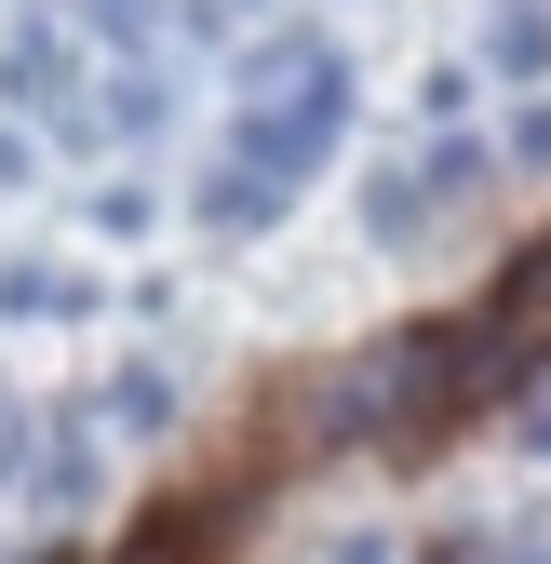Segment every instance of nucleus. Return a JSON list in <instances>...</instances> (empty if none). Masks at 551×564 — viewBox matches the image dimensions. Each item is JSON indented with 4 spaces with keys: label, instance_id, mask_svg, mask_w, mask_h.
I'll list each match as a JSON object with an SVG mask.
<instances>
[{
    "label": "nucleus",
    "instance_id": "f03ea898",
    "mask_svg": "<svg viewBox=\"0 0 551 564\" xmlns=\"http://www.w3.org/2000/svg\"><path fill=\"white\" fill-rule=\"evenodd\" d=\"M149 216H162V202H149V188H134V175H108V188H95V229H108V242H134V229H149Z\"/></svg>",
    "mask_w": 551,
    "mask_h": 564
},
{
    "label": "nucleus",
    "instance_id": "f257e3e1",
    "mask_svg": "<svg viewBox=\"0 0 551 564\" xmlns=\"http://www.w3.org/2000/svg\"><path fill=\"white\" fill-rule=\"evenodd\" d=\"M0 95H14L28 121H54V134H95V108H82V41H67L54 14H28L14 41H0Z\"/></svg>",
    "mask_w": 551,
    "mask_h": 564
}]
</instances>
